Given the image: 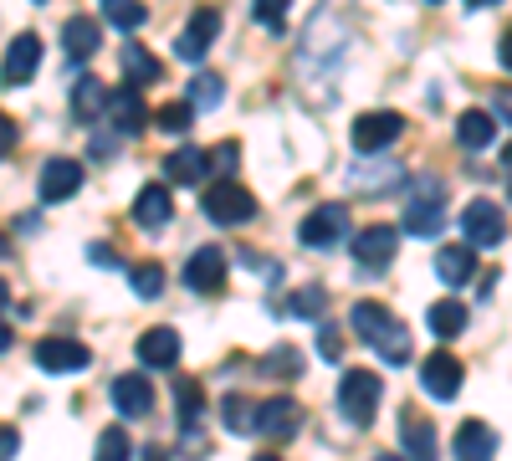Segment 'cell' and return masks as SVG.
I'll use <instances>...</instances> for the list:
<instances>
[{
	"label": "cell",
	"mask_w": 512,
	"mask_h": 461,
	"mask_svg": "<svg viewBox=\"0 0 512 461\" xmlns=\"http://www.w3.org/2000/svg\"><path fill=\"white\" fill-rule=\"evenodd\" d=\"M169 216H175V200H169L164 185H144V190L134 195V226L159 231V226H169Z\"/></svg>",
	"instance_id": "44dd1931"
},
{
	"label": "cell",
	"mask_w": 512,
	"mask_h": 461,
	"mask_svg": "<svg viewBox=\"0 0 512 461\" xmlns=\"http://www.w3.org/2000/svg\"><path fill=\"white\" fill-rule=\"evenodd\" d=\"M128 456H134V441H128V431H123V426H108V431L98 436L93 461H128Z\"/></svg>",
	"instance_id": "1f68e13d"
},
{
	"label": "cell",
	"mask_w": 512,
	"mask_h": 461,
	"mask_svg": "<svg viewBox=\"0 0 512 461\" xmlns=\"http://www.w3.org/2000/svg\"><path fill=\"white\" fill-rule=\"evenodd\" d=\"M323 303H328V292L308 287V292H297V298H292V313H323Z\"/></svg>",
	"instance_id": "ab89813d"
},
{
	"label": "cell",
	"mask_w": 512,
	"mask_h": 461,
	"mask_svg": "<svg viewBox=\"0 0 512 461\" xmlns=\"http://www.w3.org/2000/svg\"><path fill=\"white\" fill-rule=\"evenodd\" d=\"M144 6H139V0H108V21L118 26V31H134V26H144Z\"/></svg>",
	"instance_id": "e575fe53"
},
{
	"label": "cell",
	"mask_w": 512,
	"mask_h": 461,
	"mask_svg": "<svg viewBox=\"0 0 512 461\" xmlns=\"http://www.w3.org/2000/svg\"><path fill=\"white\" fill-rule=\"evenodd\" d=\"M461 380H466V369L456 354H431L420 364V390L431 395V400H456L461 395Z\"/></svg>",
	"instance_id": "8fae6325"
},
{
	"label": "cell",
	"mask_w": 512,
	"mask_h": 461,
	"mask_svg": "<svg viewBox=\"0 0 512 461\" xmlns=\"http://www.w3.org/2000/svg\"><path fill=\"white\" fill-rule=\"evenodd\" d=\"M88 262H98V267H118V251H113V246H88Z\"/></svg>",
	"instance_id": "ee69618b"
},
{
	"label": "cell",
	"mask_w": 512,
	"mask_h": 461,
	"mask_svg": "<svg viewBox=\"0 0 512 461\" xmlns=\"http://www.w3.org/2000/svg\"><path fill=\"white\" fill-rule=\"evenodd\" d=\"M154 123H159L164 134H175V139H180V134H190V123H195V108H190L185 98H180V103H164V108L154 113Z\"/></svg>",
	"instance_id": "d6a6232c"
},
{
	"label": "cell",
	"mask_w": 512,
	"mask_h": 461,
	"mask_svg": "<svg viewBox=\"0 0 512 461\" xmlns=\"http://www.w3.org/2000/svg\"><path fill=\"white\" fill-rule=\"evenodd\" d=\"M400 446H405V461H436V426L420 410H405L400 415Z\"/></svg>",
	"instance_id": "2e32d148"
},
{
	"label": "cell",
	"mask_w": 512,
	"mask_h": 461,
	"mask_svg": "<svg viewBox=\"0 0 512 461\" xmlns=\"http://www.w3.org/2000/svg\"><path fill=\"white\" fill-rule=\"evenodd\" d=\"M98 47H103V26H98L93 16H72V21L62 26V52H67L72 62H88Z\"/></svg>",
	"instance_id": "ffe728a7"
},
{
	"label": "cell",
	"mask_w": 512,
	"mask_h": 461,
	"mask_svg": "<svg viewBox=\"0 0 512 461\" xmlns=\"http://www.w3.org/2000/svg\"><path fill=\"white\" fill-rule=\"evenodd\" d=\"M461 231H466V246H502L507 241V211H502V205L497 200H472V205H466V216H461Z\"/></svg>",
	"instance_id": "277c9868"
},
{
	"label": "cell",
	"mask_w": 512,
	"mask_h": 461,
	"mask_svg": "<svg viewBox=\"0 0 512 461\" xmlns=\"http://www.w3.org/2000/svg\"><path fill=\"white\" fill-rule=\"evenodd\" d=\"M108 113H113V129H118V134H144V123H149V108H144L139 88L108 93Z\"/></svg>",
	"instance_id": "7402d4cb"
},
{
	"label": "cell",
	"mask_w": 512,
	"mask_h": 461,
	"mask_svg": "<svg viewBox=\"0 0 512 461\" xmlns=\"http://www.w3.org/2000/svg\"><path fill=\"white\" fill-rule=\"evenodd\" d=\"M216 36H221V11H216V6H200V11L185 21V31L175 36V52H180L185 62H200L210 47H216Z\"/></svg>",
	"instance_id": "9c48e42d"
},
{
	"label": "cell",
	"mask_w": 512,
	"mask_h": 461,
	"mask_svg": "<svg viewBox=\"0 0 512 461\" xmlns=\"http://www.w3.org/2000/svg\"><path fill=\"white\" fill-rule=\"evenodd\" d=\"M16 446H21V431L16 426H0V461H11Z\"/></svg>",
	"instance_id": "7bdbcfd3"
},
{
	"label": "cell",
	"mask_w": 512,
	"mask_h": 461,
	"mask_svg": "<svg viewBox=\"0 0 512 461\" xmlns=\"http://www.w3.org/2000/svg\"><path fill=\"white\" fill-rule=\"evenodd\" d=\"M221 98H226V82H221L216 72H200V77L190 82V98H185V103H190V108H216Z\"/></svg>",
	"instance_id": "4dcf8cb0"
},
{
	"label": "cell",
	"mask_w": 512,
	"mask_h": 461,
	"mask_svg": "<svg viewBox=\"0 0 512 461\" xmlns=\"http://www.w3.org/2000/svg\"><path fill=\"white\" fill-rule=\"evenodd\" d=\"M256 461H282V456H272V451H262V456H256Z\"/></svg>",
	"instance_id": "11a10c76"
},
{
	"label": "cell",
	"mask_w": 512,
	"mask_h": 461,
	"mask_svg": "<svg viewBox=\"0 0 512 461\" xmlns=\"http://www.w3.org/2000/svg\"><path fill=\"white\" fill-rule=\"evenodd\" d=\"M497 456V436L487 421H461L456 426V461H492Z\"/></svg>",
	"instance_id": "603a6c76"
},
{
	"label": "cell",
	"mask_w": 512,
	"mask_h": 461,
	"mask_svg": "<svg viewBox=\"0 0 512 461\" xmlns=\"http://www.w3.org/2000/svg\"><path fill=\"white\" fill-rule=\"evenodd\" d=\"M395 246H400V231L395 226H364L359 241H354V257L364 267H384V262H395Z\"/></svg>",
	"instance_id": "ac0fdd59"
},
{
	"label": "cell",
	"mask_w": 512,
	"mask_h": 461,
	"mask_svg": "<svg viewBox=\"0 0 512 461\" xmlns=\"http://www.w3.org/2000/svg\"><path fill=\"white\" fill-rule=\"evenodd\" d=\"M221 426H226L231 436H251V431H256V400L226 395V400H221Z\"/></svg>",
	"instance_id": "f1b7e54d"
},
{
	"label": "cell",
	"mask_w": 512,
	"mask_h": 461,
	"mask_svg": "<svg viewBox=\"0 0 512 461\" xmlns=\"http://www.w3.org/2000/svg\"><path fill=\"white\" fill-rule=\"evenodd\" d=\"M16 139H21V129H16V118H11V113H0V159H6V154L16 149Z\"/></svg>",
	"instance_id": "60d3db41"
},
{
	"label": "cell",
	"mask_w": 512,
	"mask_h": 461,
	"mask_svg": "<svg viewBox=\"0 0 512 461\" xmlns=\"http://www.w3.org/2000/svg\"><path fill=\"white\" fill-rule=\"evenodd\" d=\"M492 108H497L492 123H512V88H497V93H492Z\"/></svg>",
	"instance_id": "b9f144b4"
},
{
	"label": "cell",
	"mask_w": 512,
	"mask_h": 461,
	"mask_svg": "<svg viewBox=\"0 0 512 461\" xmlns=\"http://www.w3.org/2000/svg\"><path fill=\"white\" fill-rule=\"evenodd\" d=\"M466 6H472V11H487V6H497V0H466Z\"/></svg>",
	"instance_id": "f907efd6"
},
{
	"label": "cell",
	"mask_w": 512,
	"mask_h": 461,
	"mask_svg": "<svg viewBox=\"0 0 512 461\" xmlns=\"http://www.w3.org/2000/svg\"><path fill=\"white\" fill-rule=\"evenodd\" d=\"M297 241L313 246V251H328L338 241H349V205L328 200V205H318V211H308V221L297 226Z\"/></svg>",
	"instance_id": "3957f363"
},
{
	"label": "cell",
	"mask_w": 512,
	"mask_h": 461,
	"mask_svg": "<svg viewBox=\"0 0 512 461\" xmlns=\"http://www.w3.org/2000/svg\"><path fill=\"white\" fill-rule=\"evenodd\" d=\"M492 134H497V123H492V113H482V108H466V113L456 118V144H461V149H487Z\"/></svg>",
	"instance_id": "4316f807"
},
{
	"label": "cell",
	"mask_w": 512,
	"mask_h": 461,
	"mask_svg": "<svg viewBox=\"0 0 512 461\" xmlns=\"http://www.w3.org/2000/svg\"><path fill=\"white\" fill-rule=\"evenodd\" d=\"M77 190H82V164L67 159V154L47 159V170H41V205H62V200H72Z\"/></svg>",
	"instance_id": "4fadbf2b"
},
{
	"label": "cell",
	"mask_w": 512,
	"mask_h": 461,
	"mask_svg": "<svg viewBox=\"0 0 512 461\" xmlns=\"http://www.w3.org/2000/svg\"><path fill=\"white\" fill-rule=\"evenodd\" d=\"M123 77H128V88H154V82H164V67H159V57L154 52H144L139 41H128L123 47Z\"/></svg>",
	"instance_id": "cb8c5ba5"
},
{
	"label": "cell",
	"mask_w": 512,
	"mask_h": 461,
	"mask_svg": "<svg viewBox=\"0 0 512 461\" xmlns=\"http://www.w3.org/2000/svg\"><path fill=\"white\" fill-rule=\"evenodd\" d=\"M338 405H344L349 426H374V415L384 405V380L374 369H349L344 380H338Z\"/></svg>",
	"instance_id": "7a4b0ae2"
},
{
	"label": "cell",
	"mask_w": 512,
	"mask_h": 461,
	"mask_svg": "<svg viewBox=\"0 0 512 461\" xmlns=\"http://www.w3.org/2000/svg\"><path fill=\"white\" fill-rule=\"evenodd\" d=\"M297 426H303V405H297L292 395H277V400L256 405V431H262V436L287 441V436H297Z\"/></svg>",
	"instance_id": "7c38bea8"
},
{
	"label": "cell",
	"mask_w": 512,
	"mask_h": 461,
	"mask_svg": "<svg viewBox=\"0 0 512 461\" xmlns=\"http://www.w3.org/2000/svg\"><path fill=\"white\" fill-rule=\"evenodd\" d=\"M11 344H16V333H11V323H0V354H6Z\"/></svg>",
	"instance_id": "7dc6e473"
},
{
	"label": "cell",
	"mask_w": 512,
	"mask_h": 461,
	"mask_svg": "<svg viewBox=\"0 0 512 461\" xmlns=\"http://www.w3.org/2000/svg\"><path fill=\"white\" fill-rule=\"evenodd\" d=\"M262 369L282 374V380H297V374H303V354H297L292 344H277V349L267 354V364H262Z\"/></svg>",
	"instance_id": "836d02e7"
},
{
	"label": "cell",
	"mask_w": 512,
	"mask_h": 461,
	"mask_svg": "<svg viewBox=\"0 0 512 461\" xmlns=\"http://www.w3.org/2000/svg\"><path fill=\"white\" fill-rule=\"evenodd\" d=\"M502 170H507V195H512V144L502 149Z\"/></svg>",
	"instance_id": "c3c4849f"
},
{
	"label": "cell",
	"mask_w": 512,
	"mask_h": 461,
	"mask_svg": "<svg viewBox=\"0 0 512 461\" xmlns=\"http://www.w3.org/2000/svg\"><path fill=\"white\" fill-rule=\"evenodd\" d=\"M185 287L190 292H221L226 287V251L221 246H200L185 262Z\"/></svg>",
	"instance_id": "5bb4252c"
},
{
	"label": "cell",
	"mask_w": 512,
	"mask_h": 461,
	"mask_svg": "<svg viewBox=\"0 0 512 461\" xmlns=\"http://www.w3.org/2000/svg\"><path fill=\"white\" fill-rule=\"evenodd\" d=\"M400 134H405V118H400V113L374 108V113H359V118H354V149H359V154H379V149H390Z\"/></svg>",
	"instance_id": "8992f818"
},
{
	"label": "cell",
	"mask_w": 512,
	"mask_h": 461,
	"mask_svg": "<svg viewBox=\"0 0 512 461\" xmlns=\"http://www.w3.org/2000/svg\"><path fill=\"white\" fill-rule=\"evenodd\" d=\"M374 461H405V456H390V451H384V456H374Z\"/></svg>",
	"instance_id": "db71d44e"
},
{
	"label": "cell",
	"mask_w": 512,
	"mask_h": 461,
	"mask_svg": "<svg viewBox=\"0 0 512 461\" xmlns=\"http://www.w3.org/2000/svg\"><path fill=\"white\" fill-rule=\"evenodd\" d=\"M113 405H118V415L139 421V415H149V405H154V385L144 380V374H118L113 380Z\"/></svg>",
	"instance_id": "e0dca14e"
},
{
	"label": "cell",
	"mask_w": 512,
	"mask_h": 461,
	"mask_svg": "<svg viewBox=\"0 0 512 461\" xmlns=\"http://www.w3.org/2000/svg\"><path fill=\"white\" fill-rule=\"evenodd\" d=\"M36 67H41V36H36V31H21L11 47H6L0 82H6V88H26V82L36 77Z\"/></svg>",
	"instance_id": "30bf717a"
},
{
	"label": "cell",
	"mask_w": 512,
	"mask_h": 461,
	"mask_svg": "<svg viewBox=\"0 0 512 461\" xmlns=\"http://www.w3.org/2000/svg\"><path fill=\"white\" fill-rule=\"evenodd\" d=\"M287 6H292V0H256V21H262V26L277 36L282 21H287Z\"/></svg>",
	"instance_id": "74e56055"
},
{
	"label": "cell",
	"mask_w": 512,
	"mask_h": 461,
	"mask_svg": "<svg viewBox=\"0 0 512 461\" xmlns=\"http://www.w3.org/2000/svg\"><path fill=\"white\" fill-rule=\"evenodd\" d=\"M6 303H11V287H6V282H0V308H6Z\"/></svg>",
	"instance_id": "816d5d0a"
},
{
	"label": "cell",
	"mask_w": 512,
	"mask_h": 461,
	"mask_svg": "<svg viewBox=\"0 0 512 461\" xmlns=\"http://www.w3.org/2000/svg\"><path fill=\"white\" fill-rule=\"evenodd\" d=\"M210 170H205V154L200 149H175V154H164V180L169 185H200Z\"/></svg>",
	"instance_id": "484cf974"
},
{
	"label": "cell",
	"mask_w": 512,
	"mask_h": 461,
	"mask_svg": "<svg viewBox=\"0 0 512 461\" xmlns=\"http://www.w3.org/2000/svg\"><path fill=\"white\" fill-rule=\"evenodd\" d=\"M425 323H431V333H436V339H456V333L466 328V308H461L456 298H446V303H431V308H425Z\"/></svg>",
	"instance_id": "83f0119b"
},
{
	"label": "cell",
	"mask_w": 512,
	"mask_h": 461,
	"mask_svg": "<svg viewBox=\"0 0 512 461\" xmlns=\"http://www.w3.org/2000/svg\"><path fill=\"white\" fill-rule=\"evenodd\" d=\"M497 57H502V67L512 72V26L502 31V41H497Z\"/></svg>",
	"instance_id": "f6af8a7d"
},
{
	"label": "cell",
	"mask_w": 512,
	"mask_h": 461,
	"mask_svg": "<svg viewBox=\"0 0 512 461\" xmlns=\"http://www.w3.org/2000/svg\"><path fill=\"white\" fill-rule=\"evenodd\" d=\"M175 410H180V431H195L200 426V410H205L200 380H175Z\"/></svg>",
	"instance_id": "f546056e"
},
{
	"label": "cell",
	"mask_w": 512,
	"mask_h": 461,
	"mask_svg": "<svg viewBox=\"0 0 512 461\" xmlns=\"http://www.w3.org/2000/svg\"><path fill=\"white\" fill-rule=\"evenodd\" d=\"M472 272H477V251L466 246V241H451V246L436 251V277L446 287H466V282H472Z\"/></svg>",
	"instance_id": "d6986e66"
},
{
	"label": "cell",
	"mask_w": 512,
	"mask_h": 461,
	"mask_svg": "<svg viewBox=\"0 0 512 461\" xmlns=\"http://www.w3.org/2000/svg\"><path fill=\"white\" fill-rule=\"evenodd\" d=\"M441 226H446V200H441V180H431L405 205V231L431 241V236H441Z\"/></svg>",
	"instance_id": "52a82bcc"
},
{
	"label": "cell",
	"mask_w": 512,
	"mask_h": 461,
	"mask_svg": "<svg viewBox=\"0 0 512 461\" xmlns=\"http://www.w3.org/2000/svg\"><path fill=\"white\" fill-rule=\"evenodd\" d=\"M0 257H11V241L6 236H0Z\"/></svg>",
	"instance_id": "f5cc1de1"
},
{
	"label": "cell",
	"mask_w": 512,
	"mask_h": 461,
	"mask_svg": "<svg viewBox=\"0 0 512 461\" xmlns=\"http://www.w3.org/2000/svg\"><path fill=\"white\" fill-rule=\"evenodd\" d=\"M318 354H323L328 364L344 359V339H338V328H333V323H323V328H318Z\"/></svg>",
	"instance_id": "f35d334b"
},
{
	"label": "cell",
	"mask_w": 512,
	"mask_h": 461,
	"mask_svg": "<svg viewBox=\"0 0 512 461\" xmlns=\"http://www.w3.org/2000/svg\"><path fill=\"white\" fill-rule=\"evenodd\" d=\"M134 292L154 303L159 292H164V267H159V262H144V267H134Z\"/></svg>",
	"instance_id": "d590c367"
},
{
	"label": "cell",
	"mask_w": 512,
	"mask_h": 461,
	"mask_svg": "<svg viewBox=\"0 0 512 461\" xmlns=\"http://www.w3.org/2000/svg\"><path fill=\"white\" fill-rule=\"evenodd\" d=\"M103 108H108L103 77H77L72 82V118L77 123H93V118H103Z\"/></svg>",
	"instance_id": "d4e9b609"
},
{
	"label": "cell",
	"mask_w": 512,
	"mask_h": 461,
	"mask_svg": "<svg viewBox=\"0 0 512 461\" xmlns=\"http://www.w3.org/2000/svg\"><path fill=\"white\" fill-rule=\"evenodd\" d=\"M205 216L216 226H246L256 216V200H251V190H241L231 180H216L205 190Z\"/></svg>",
	"instance_id": "5b68a950"
},
{
	"label": "cell",
	"mask_w": 512,
	"mask_h": 461,
	"mask_svg": "<svg viewBox=\"0 0 512 461\" xmlns=\"http://www.w3.org/2000/svg\"><path fill=\"white\" fill-rule=\"evenodd\" d=\"M134 354H139V364H149V369H175V364H180V333H175V328H149V333H139Z\"/></svg>",
	"instance_id": "9a60e30c"
},
{
	"label": "cell",
	"mask_w": 512,
	"mask_h": 461,
	"mask_svg": "<svg viewBox=\"0 0 512 461\" xmlns=\"http://www.w3.org/2000/svg\"><path fill=\"white\" fill-rule=\"evenodd\" d=\"M431 6H436V0H431Z\"/></svg>",
	"instance_id": "9f6ffc18"
},
{
	"label": "cell",
	"mask_w": 512,
	"mask_h": 461,
	"mask_svg": "<svg viewBox=\"0 0 512 461\" xmlns=\"http://www.w3.org/2000/svg\"><path fill=\"white\" fill-rule=\"evenodd\" d=\"M36 364L47 369V374H82V369L93 364V349L77 344V339H62V333H52V339L36 344Z\"/></svg>",
	"instance_id": "ba28073f"
},
{
	"label": "cell",
	"mask_w": 512,
	"mask_h": 461,
	"mask_svg": "<svg viewBox=\"0 0 512 461\" xmlns=\"http://www.w3.org/2000/svg\"><path fill=\"white\" fill-rule=\"evenodd\" d=\"M144 461H169V456H164L159 446H144Z\"/></svg>",
	"instance_id": "681fc988"
},
{
	"label": "cell",
	"mask_w": 512,
	"mask_h": 461,
	"mask_svg": "<svg viewBox=\"0 0 512 461\" xmlns=\"http://www.w3.org/2000/svg\"><path fill=\"white\" fill-rule=\"evenodd\" d=\"M236 159H241V144H236V139H226V144H216V149L205 154V170L231 175V170H236Z\"/></svg>",
	"instance_id": "8d00e7d4"
},
{
	"label": "cell",
	"mask_w": 512,
	"mask_h": 461,
	"mask_svg": "<svg viewBox=\"0 0 512 461\" xmlns=\"http://www.w3.org/2000/svg\"><path fill=\"white\" fill-rule=\"evenodd\" d=\"M354 333H359V339L384 359V364H390V369H400V364H410V354H415V344H410V328L390 313V308H384V303H354Z\"/></svg>",
	"instance_id": "6da1fadb"
},
{
	"label": "cell",
	"mask_w": 512,
	"mask_h": 461,
	"mask_svg": "<svg viewBox=\"0 0 512 461\" xmlns=\"http://www.w3.org/2000/svg\"><path fill=\"white\" fill-rule=\"evenodd\" d=\"M93 154H98V159H108V154H113V139H103V134H93Z\"/></svg>",
	"instance_id": "bcb514c9"
}]
</instances>
